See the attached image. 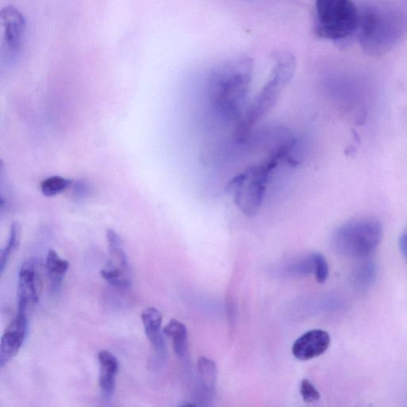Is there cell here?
<instances>
[{"label":"cell","instance_id":"5","mask_svg":"<svg viewBox=\"0 0 407 407\" xmlns=\"http://www.w3.org/2000/svg\"><path fill=\"white\" fill-rule=\"evenodd\" d=\"M359 10L348 0H319L315 5V32L318 38L341 41L358 30Z\"/></svg>","mask_w":407,"mask_h":407},{"label":"cell","instance_id":"1","mask_svg":"<svg viewBox=\"0 0 407 407\" xmlns=\"http://www.w3.org/2000/svg\"><path fill=\"white\" fill-rule=\"evenodd\" d=\"M253 66L252 59L243 57L227 61L213 72L210 98L213 108L222 117L231 121L243 119Z\"/></svg>","mask_w":407,"mask_h":407},{"label":"cell","instance_id":"8","mask_svg":"<svg viewBox=\"0 0 407 407\" xmlns=\"http://www.w3.org/2000/svg\"><path fill=\"white\" fill-rule=\"evenodd\" d=\"M0 21L3 30V49L5 59L14 62L17 59L26 28V21L22 12L8 5L1 10Z\"/></svg>","mask_w":407,"mask_h":407},{"label":"cell","instance_id":"11","mask_svg":"<svg viewBox=\"0 0 407 407\" xmlns=\"http://www.w3.org/2000/svg\"><path fill=\"white\" fill-rule=\"evenodd\" d=\"M330 334L326 331L310 330L296 340L292 347V353L299 361H310L324 354L330 347Z\"/></svg>","mask_w":407,"mask_h":407},{"label":"cell","instance_id":"13","mask_svg":"<svg viewBox=\"0 0 407 407\" xmlns=\"http://www.w3.org/2000/svg\"><path fill=\"white\" fill-rule=\"evenodd\" d=\"M98 361L100 365L99 385L103 393L111 395L113 393L119 373V361L116 356L108 350H101L98 353Z\"/></svg>","mask_w":407,"mask_h":407},{"label":"cell","instance_id":"19","mask_svg":"<svg viewBox=\"0 0 407 407\" xmlns=\"http://www.w3.org/2000/svg\"><path fill=\"white\" fill-rule=\"evenodd\" d=\"M375 275H377V270H375L374 264L366 261V262L361 264L355 270L354 284L359 290L367 289L373 283Z\"/></svg>","mask_w":407,"mask_h":407},{"label":"cell","instance_id":"9","mask_svg":"<svg viewBox=\"0 0 407 407\" xmlns=\"http://www.w3.org/2000/svg\"><path fill=\"white\" fill-rule=\"evenodd\" d=\"M41 279L37 264L32 260L26 261L19 273L17 311L29 315L38 304L40 295Z\"/></svg>","mask_w":407,"mask_h":407},{"label":"cell","instance_id":"22","mask_svg":"<svg viewBox=\"0 0 407 407\" xmlns=\"http://www.w3.org/2000/svg\"><path fill=\"white\" fill-rule=\"evenodd\" d=\"M290 271L295 274L304 275L315 273V261L311 254L309 257L301 259L290 268Z\"/></svg>","mask_w":407,"mask_h":407},{"label":"cell","instance_id":"7","mask_svg":"<svg viewBox=\"0 0 407 407\" xmlns=\"http://www.w3.org/2000/svg\"><path fill=\"white\" fill-rule=\"evenodd\" d=\"M106 238L109 259L101 271L102 278L115 288L128 290L132 286V273L123 239L113 229H108Z\"/></svg>","mask_w":407,"mask_h":407},{"label":"cell","instance_id":"25","mask_svg":"<svg viewBox=\"0 0 407 407\" xmlns=\"http://www.w3.org/2000/svg\"><path fill=\"white\" fill-rule=\"evenodd\" d=\"M182 407H197V406H195V405H192V404H188V405H186V406H182Z\"/></svg>","mask_w":407,"mask_h":407},{"label":"cell","instance_id":"3","mask_svg":"<svg viewBox=\"0 0 407 407\" xmlns=\"http://www.w3.org/2000/svg\"><path fill=\"white\" fill-rule=\"evenodd\" d=\"M273 59L274 66L268 81L238 124L236 135L239 139L246 137L267 116L294 77L297 63L290 52H276Z\"/></svg>","mask_w":407,"mask_h":407},{"label":"cell","instance_id":"20","mask_svg":"<svg viewBox=\"0 0 407 407\" xmlns=\"http://www.w3.org/2000/svg\"><path fill=\"white\" fill-rule=\"evenodd\" d=\"M315 261V274L318 284H324L328 276V265L327 261L321 253H312Z\"/></svg>","mask_w":407,"mask_h":407},{"label":"cell","instance_id":"10","mask_svg":"<svg viewBox=\"0 0 407 407\" xmlns=\"http://www.w3.org/2000/svg\"><path fill=\"white\" fill-rule=\"evenodd\" d=\"M28 328V315L17 312V316L4 331L0 343V364L2 368L17 356L22 348Z\"/></svg>","mask_w":407,"mask_h":407},{"label":"cell","instance_id":"2","mask_svg":"<svg viewBox=\"0 0 407 407\" xmlns=\"http://www.w3.org/2000/svg\"><path fill=\"white\" fill-rule=\"evenodd\" d=\"M359 10V41L370 55L387 53L407 34V14L401 10L373 6Z\"/></svg>","mask_w":407,"mask_h":407},{"label":"cell","instance_id":"17","mask_svg":"<svg viewBox=\"0 0 407 407\" xmlns=\"http://www.w3.org/2000/svg\"><path fill=\"white\" fill-rule=\"evenodd\" d=\"M197 370L203 385L208 390L215 388L217 377L215 363L210 359L201 357L198 359Z\"/></svg>","mask_w":407,"mask_h":407},{"label":"cell","instance_id":"24","mask_svg":"<svg viewBox=\"0 0 407 407\" xmlns=\"http://www.w3.org/2000/svg\"><path fill=\"white\" fill-rule=\"evenodd\" d=\"M399 247L404 257L407 259V230L403 234L399 239Z\"/></svg>","mask_w":407,"mask_h":407},{"label":"cell","instance_id":"4","mask_svg":"<svg viewBox=\"0 0 407 407\" xmlns=\"http://www.w3.org/2000/svg\"><path fill=\"white\" fill-rule=\"evenodd\" d=\"M294 143L289 142L276 148L262 163L249 167L229 183L235 202L244 214L252 217L262 204L269 177L279 161L289 157Z\"/></svg>","mask_w":407,"mask_h":407},{"label":"cell","instance_id":"6","mask_svg":"<svg viewBox=\"0 0 407 407\" xmlns=\"http://www.w3.org/2000/svg\"><path fill=\"white\" fill-rule=\"evenodd\" d=\"M383 228L373 219L344 224L334 232L333 247L346 257L365 259L377 249L382 239Z\"/></svg>","mask_w":407,"mask_h":407},{"label":"cell","instance_id":"14","mask_svg":"<svg viewBox=\"0 0 407 407\" xmlns=\"http://www.w3.org/2000/svg\"><path fill=\"white\" fill-rule=\"evenodd\" d=\"M69 268L70 263L66 259H62L55 250H49L46 259V270L52 293L59 291Z\"/></svg>","mask_w":407,"mask_h":407},{"label":"cell","instance_id":"12","mask_svg":"<svg viewBox=\"0 0 407 407\" xmlns=\"http://www.w3.org/2000/svg\"><path fill=\"white\" fill-rule=\"evenodd\" d=\"M163 318V314L155 307H148L141 314L146 335L159 353H163L166 347L163 330H161Z\"/></svg>","mask_w":407,"mask_h":407},{"label":"cell","instance_id":"18","mask_svg":"<svg viewBox=\"0 0 407 407\" xmlns=\"http://www.w3.org/2000/svg\"><path fill=\"white\" fill-rule=\"evenodd\" d=\"M72 185V181L61 176H51L41 181V191L47 197H53L61 194Z\"/></svg>","mask_w":407,"mask_h":407},{"label":"cell","instance_id":"16","mask_svg":"<svg viewBox=\"0 0 407 407\" xmlns=\"http://www.w3.org/2000/svg\"><path fill=\"white\" fill-rule=\"evenodd\" d=\"M21 237H22V228L19 222H14L10 227V237L8 243L6 246L1 250V257H0V272L3 274L5 269L12 259V255L18 250Z\"/></svg>","mask_w":407,"mask_h":407},{"label":"cell","instance_id":"23","mask_svg":"<svg viewBox=\"0 0 407 407\" xmlns=\"http://www.w3.org/2000/svg\"><path fill=\"white\" fill-rule=\"evenodd\" d=\"M71 187L72 189V196L75 197L76 200H85L91 194V185L90 182L85 179H80L72 182Z\"/></svg>","mask_w":407,"mask_h":407},{"label":"cell","instance_id":"15","mask_svg":"<svg viewBox=\"0 0 407 407\" xmlns=\"http://www.w3.org/2000/svg\"><path fill=\"white\" fill-rule=\"evenodd\" d=\"M164 335L169 337L177 356L184 357L188 347V332L181 321L172 319L163 328Z\"/></svg>","mask_w":407,"mask_h":407},{"label":"cell","instance_id":"21","mask_svg":"<svg viewBox=\"0 0 407 407\" xmlns=\"http://www.w3.org/2000/svg\"><path fill=\"white\" fill-rule=\"evenodd\" d=\"M300 393L302 399H304L306 403H312V401L319 400L321 398L319 391H318L310 381L308 379H304L301 381Z\"/></svg>","mask_w":407,"mask_h":407}]
</instances>
